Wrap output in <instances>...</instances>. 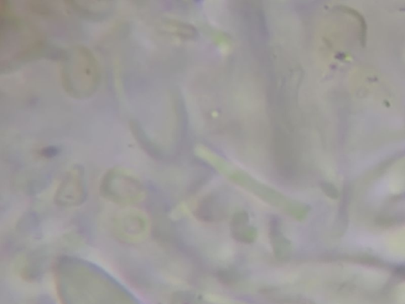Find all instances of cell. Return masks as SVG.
<instances>
[{"label":"cell","mask_w":405,"mask_h":304,"mask_svg":"<svg viewBox=\"0 0 405 304\" xmlns=\"http://www.w3.org/2000/svg\"><path fill=\"white\" fill-rule=\"evenodd\" d=\"M0 46L1 51L12 48L13 54L1 60V71L9 72L34 59L43 58L48 51L45 40L34 28L15 15L9 2L0 7Z\"/></svg>","instance_id":"6da1fadb"},{"label":"cell","mask_w":405,"mask_h":304,"mask_svg":"<svg viewBox=\"0 0 405 304\" xmlns=\"http://www.w3.org/2000/svg\"><path fill=\"white\" fill-rule=\"evenodd\" d=\"M60 79L66 94L83 100L95 94L101 84L100 63L93 51L77 45L61 55Z\"/></svg>","instance_id":"7a4b0ae2"},{"label":"cell","mask_w":405,"mask_h":304,"mask_svg":"<svg viewBox=\"0 0 405 304\" xmlns=\"http://www.w3.org/2000/svg\"><path fill=\"white\" fill-rule=\"evenodd\" d=\"M100 193L108 202L128 206L141 202L145 189L132 174L120 167H113L103 175Z\"/></svg>","instance_id":"3957f363"},{"label":"cell","mask_w":405,"mask_h":304,"mask_svg":"<svg viewBox=\"0 0 405 304\" xmlns=\"http://www.w3.org/2000/svg\"><path fill=\"white\" fill-rule=\"evenodd\" d=\"M87 187L84 168L74 165L65 175L54 196V202L59 207L73 208L86 202Z\"/></svg>","instance_id":"277c9868"},{"label":"cell","mask_w":405,"mask_h":304,"mask_svg":"<svg viewBox=\"0 0 405 304\" xmlns=\"http://www.w3.org/2000/svg\"><path fill=\"white\" fill-rule=\"evenodd\" d=\"M113 225L119 239L135 243L145 238L149 222L147 216L139 211L128 210L117 216Z\"/></svg>","instance_id":"5b68a950"},{"label":"cell","mask_w":405,"mask_h":304,"mask_svg":"<svg viewBox=\"0 0 405 304\" xmlns=\"http://www.w3.org/2000/svg\"><path fill=\"white\" fill-rule=\"evenodd\" d=\"M196 219L202 222H218L226 218L227 206L225 199L219 194L211 193L205 196L195 210Z\"/></svg>","instance_id":"8992f818"},{"label":"cell","mask_w":405,"mask_h":304,"mask_svg":"<svg viewBox=\"0 0 405 304\" xmlns=\"http://www.w3.org/2000/svg\"><path fill=\"white\" fill-rule=\"evenodd\" d=\"M66 8L78 16L93 22L108 17L113 10L110 1H67Z\"/></svg>","instance_id":"52a82bcc"},{"label":"cell","mask_w":405,"mask_h":304,"mask_svg":"<svg viewBox=\"0 0 405 304\" xmlns=\"http://www.w3.org/2000/svg\"><path fill=\"white\" fill-rule=\"evenodd\" d=\"M269 238L277 259H284L288 257L290 252V243L282 233L281 220L277 216H273L269 221Z\"/></svg>","instance_id":"ba28073f"},{"label":"cell","mask_w":405,"mask_h":304,"mask_svg":"<svg viewBox=\"0 0 405 304\" xmlns=\"http://www.w3.org/2000/svg\"><path fill=\"white\" fill-rule=\"evenodd\" d=\"M262 293L267 296L270 301L278 304H313L312 302L303 296L297 295L284 294L278 292L277 288H264Z\"/></svg>","instance_id":"9c48e42d"},{"label":"cell","mask_w":405,"mask_h":304,"mask_svg":"<svg viewBox=\"0 0 405 304\" xmlns=\"http://www.w3.org/2000/svg\"><path fill=\"white\" fill-rule=\"evenodd\" d=\"M233 238L243 244H252L257 239V231L253 226L248 224L231 228Z\"/></svg>","instance_id":"30bf717a"},{"label":"cell","mask_w":405,"mask_h":304,"mask_svg":"<svg viewBox=\"0 0 405 304\" xmlns=\"http://www.w3.org/2000/svg\"><path fill=\"white\" fill-rule=\"evenodd\" d=\"M170 304H205L202 298L189 291H178L170 299Z\"/></svg>","instance_id":"8fae6325"},{"label":"cell","mask_w":405,"mask_h":304,"mask_svg":"<svg viewBox=\"0 0 405 304\" xmlns=\"http://www.w3.org/2000/svg\"><path fill=\"white\" fill-rule=\"evenodd\" d=\"M28 8L34 14L44 17H54L57 15L54 6L50 3L43 1H31L28 3Z\"/></svg>","instance_id":"7c38bea8"},{"label":"cell","mask_w":405,"mask_h":304,"mask_svg":"<svg viewBox=\"0 0 405 304\" xmlns=\"http://www.w3.org/2000/svg\"><path fill=\"white\" fill-rule=\"evenodd\" d=\"M216 277L221 284L224 285H233L242 280L240 272L233 270H220L216 272Z\"/></svg>","instance_id":"4fadbf2b"},{"label":"cell","mask_w":405,"mask_h":304,"mask_svg":"<svg viewBox=\"0 0 405 304\" xmlns=\"http://www.w3.org/2000/svg\"><path fill=\"white\" fill-rule=\"evenodd\" d=\"M249 222V218L247 213L241 211L233 214L231 219V229L235 228V226L246 225Z\"/></svg>","instance_id":"5bb4252c"}]
</instances>
